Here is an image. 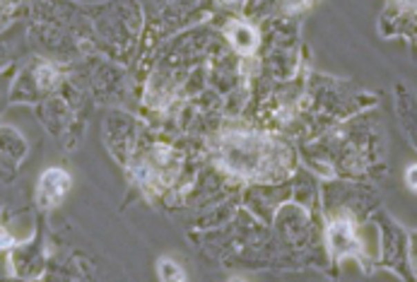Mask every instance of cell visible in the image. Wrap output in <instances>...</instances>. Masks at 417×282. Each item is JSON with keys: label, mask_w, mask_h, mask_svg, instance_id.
Returning <instances> with one entry per match:
<instances>
[{"label": "cell", "mask_w": 417, "mask_h": 282, "mask_svg": "<svg viewBox=\"0 0 417 282\" xmlns=\"http://www.w3.org/2000/svg\"><path fill=\"white\" fill-rule=\"evenodd\" d=\"M408 181H410V188L415 191V167H410V174H408Z\"/></svg>", "instance_id": "52a82bcc"}, {"label": "cell", "mask_w": 417, "mask_h": 282, "mask_svg": "<svg viewBox=\"0 0 417 282\" xmlns=\"http://www.w3.org/2000/svg\"><path fill=\"white\" fill-rule=\"evenodd\" d=\"M227 3H237V0H227Z\"/></svg>", "instance_id": "ba28073f"}, {"label": "cell", "mask_w": 417, "mask_h": 282, "mask_svg": "<svg viewBox=\"0 0 417 282\" xmlns=\"http://www.w3.org/2000/svg\"><path fill=\"white\" fill-rule=\"evenodd\" d=\"M224 34H227L229 41H232V46L237 48L242 56H251V53L258 48V32L251 27V24L232 22V24H227Z\"/></svg>", "instance_id": "277c9868"}, {"label": "cell", "mask_w": 417, "mask_h": 282, "mask_svg": "<svg viewBox=\"0 0 417 282\" xmlns=\"http://www.w3.org/2000/svg\"><path fill=\"white\" fill-rule=\"evenodd\" d=\"M159 278L162 280H186V275L179 263H174L171 259H162L159 261Z\"/></svg>", "instance_id": "5b68a950"}, {"label": "cell", "mask_w": 417, "mask_h": 282, "mask_svg": "<svg viewBox=\"0 0 417 282\" xmlns=\"http://www.w3.org/2000/svg\"><path fill=\"white\" fill-rule=\"evenodd\" d=\"M297 3H299V0H297ZM297 3H294V5H292V8H297Z\"/></svg>", "instance_id": "9c48e42d"}, {"label": "cell", "mask_w": 417, "mask_h": 282, "mask_svg": "<svg viewBox=\"0 0 417 282\" xmlns=\"http://www.w3.org/2000/svg\"><path fill=\"white\" fill-rule=\"evenodd\" d=\"M328 246L336 256L360 254V241H357L352 225L347 220H333L328 225Z\"/></svg>", "instance_id": "7a4b0ae2"}, {"label": "cell", "mask_w": 417, "mask_h": 282, "mask_svg": "<svg viewBox=\"0 0 417 282\" xmlns=\"http://www.w3.org/2000/svg\"><path fill=\"white\" fill-rule=\"evenodd\" d=\"M10 246H12V236L0 227V249H10Z\"/></svg>", "instance_id": "8992f818"}, {"label": "cell", "mask_w": 417, "mask_h": 282, "mask_svg": "<svg viewBox=\"0 0 417 282\" xmlns=\"http://www.w3.org/2000/svg\"><path fill=\"white\" fill-rule=\"evenodd\" d=\"M271 140L258 135H229L222 145V157L242 177H256L271 164Z\"/></svg>", "instance_id": "6da1fadb"}, {"label": "cell", "mask_w": 417, "mask_h": 282, "mask_svg": "<svg viewBox=\"0 0 417 282\" xmlns=\"http://www.w3.org/2000/svg\"><path fill=\"white\" fill-rule=\"evenodd\" d=\"M70 188V177H68L63 169H48L46 174L39 181V193H41V203L43 205H51V203H58Z\"/></svg>", "instance_id": "3957f363"}]
</instances>
